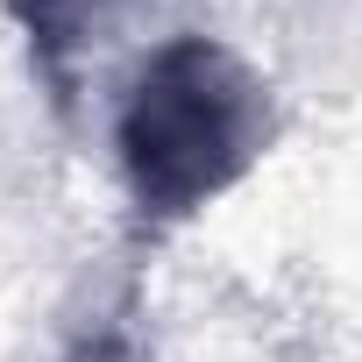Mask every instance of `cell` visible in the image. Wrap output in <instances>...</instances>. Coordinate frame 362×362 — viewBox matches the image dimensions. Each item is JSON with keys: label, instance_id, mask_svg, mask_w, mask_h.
<instances>
[{"label": "cell", "instance_id": "6da1fadb", "mask_svg": "<svg viewBox=\"0 0 362 362\" xmlns=\"http://www.w3.org/2000/svg\"><path fill=\"white\" fill-rule=\"evenodd\" d=\"M263 149V93L214 43H170L128 93L121 163L149 206H192Z\"/></svg>", "mask_w": 362, "mask_h": 362}, {"label": "cell", "instance_id": "7a4b0ae2", "mask_svg": "<svg viewBox=\"0 0 362 362\" xmlns=\"http://www.w3.org/2000/svg\"><path fill=\"white\" fill-rule=\"evenodd\" d=\"M22 15H29L36 29H78L86 15L100 22V0H22Z\"/></svg>", "mask_w": 362, "mask_h": 362}]
</instances>
